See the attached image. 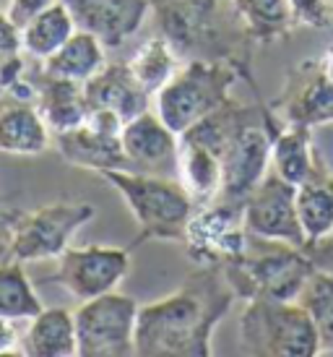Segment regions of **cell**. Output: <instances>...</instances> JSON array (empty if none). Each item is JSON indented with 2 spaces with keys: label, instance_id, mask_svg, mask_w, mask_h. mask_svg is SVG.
I'll use <instances>...</instances> for the list:
<instances>
[{
  "label": "cell",
  "instance_id": "1",
  "mask_svg": "<svg viewBox=\"0 0 333 357\" xmlns=\"http://www.w3.org/2000/svg\"><path fill=\"white\" fill-rule=\"evenodd\" d=\"M235 300L222 268L198 266L172 295L138 307L136 355L211 357L214 331Z\"/></svg>",
  "mask_w": 333,
  "mask_h": 357
},
{
  "label": "cell",
  "instance_id": "2",
  "mask_svg": "<svg viewBox=\"0 0 333 357\" xmlns=\"http://www.w3.org/2000/svg\"><path fill=\"white\" fill-rule=\"evenodd\" d=\"M159 37L183 60L229 63L253 81V50L258 42L237 16L232 0H148ZM258 89V86H255Z\"/></svg>",
  "mask_w": 333,
  "mask_h": 357
},
{
  "label": "cell",
  "instance_id": "3",
  "mask_svg": "<svg viewBox=\"0 0 333 357\" xmlns=\"http://www.w3.org/2000/svg\"><path fill=\"white\" fill-rule=\"evenodd\" d=\"M99 175L118 190L136 217L138 235L133 245L146 240L185 243L187 222L196 211V204L180 180L138 169H104Z\"/></svg>",
  "mask_w": 333,
  "mask_h": 357
},
{
  "label": "cell",
  "instance_id": "4",
  "mask_svg": "<svg viewBox=\"0 0 333 357\" xmlns=\"http://www.w3.org/2000/svg\"><path fill=\"white\" fill-rule=\"evenodd\" d=\"M222 271L237 300H297L315 266L307 253L292 243L250 232L245 253Z\"/></svg>",
  "mask_w": 333,
  "mask_h": 357
},
{
  "label": "cell",
  "instance_id": "5",
  "mask_svg": "<svg viewBox=\"0 0 333 357\" xmlns=\"http://www.w3.org/2000/svg\"><path fill=\"white\" fill-rule=\"evenodd\" d=\"M240 342L255 357H318L320 339L297 300H245Z\"/></svg>",
  "mask_w": 333,
  "mask_h": 357
},
{
  "label": "cell",
  "instance_id": "6",
  "mask_svg": "<svg viewBox=\"0 0 333 357\" xmlns=\"http://www.w3.org/2000/svg\"><path fill=\"white\" fill-rule=\"evenodd\" d=\"M242 79L229 63L183 60L177 73L154 94V112L177 136L229 100V89Z\"/></svg>",
  "mask_w": 333,
  "mask_h": 357
},
{
  "label": "cell",
  "instance_id": "7",
  "mask_svg": "<svg viewBox=\"0 0 333 357\" xmlns=\"http://www.w3.org/2000/svg\"><path fill=\"white\" fill-rule=\"evenodd\" d=\"M138 303L120 292L84 300L73 313L79 357H127L136 355Z\"/></svg>",
  "mask_w": 333,
  "mask_h": 357
},
{
  "label": "cell",
  "instance_id": "8",
  "mask_svg": "<svg viewBox=\"0 0 333 357\" xmlns=\"http://www.w3.org/2000/svg\"><path fill=\"white\" fill-rule=\"evenodd\" d=\"M97 208L91 204H49L13 222L8 240L10 261H49L70 248V240L86 222H91Z\"/></svg>",
  "mask_w": 333,
  "mask_h": 357
},
{
  "label": "cell",
  "instance_id": "9",
  "mask_svg": "<svg viewBox=\"0 0 333 357\" xmlns=\"http://www.w3.org/2000/svg\"><path fill=\"white\" fill-rule=\"evenodd\" d=\"M247 235L245 201L216 199L196 206L187 222V256L196 266L224 268L245 253Z\"/></svg>",
  "mask_w": 333,
  "mask_h": 357
},
{
  "label": "cell",
  "instance_id": "10",
  "mask_svg": "<svg viewBox=\"0 0 333 357\" xmlns=\"http://www.w3.org/2000/svg\"><path fill=\"white\" fill-rule=\"evenodd\" d=\"M123 118L109 109H88L86 120L70 130L52 133L60 157L94 172L104 169H130V162L123 149Z\"/></svg>",
  "mask_w": 333,
  "mask_h": 357
},
{
  "label": "cell",
  "instance_id": "11",
  "mask_svg": "<svg viewBox=\"0 0 333 357\" xmlns=\"http://www.w3.org/2000/svg\"><path fill=\"white\" fill-rule=\"evenodd\" d=\"M127 271H130V253L125 248L84 245V248H65L60 253L58 271L52 279L84 303L118 289Z\"/></svg>",
  "mask_w": 333,
  "mask_h": 357
},
{
  "label": "cell",
  "instance_id": "12",
  "mask_svg": "<svg viewBox=\"0 0 333 357\" xmlns=\"http://www.w3.org/2000/svg\"><path fill=\"white\" fill-rule=\"evenodd\" d=\"M245 227L258 238L284 240L302 248L307 238L297 214V185L268 169L265 178L247 193Z\"/></svg>",
  "mask_w": 333,
  "mask_h": 357
},
{
  "label": "cell",
  "instance_id": "13",
  "mask_svg": "<svg viewBox=\"0 0 333 357\" xmlns=\"http://www.w3.org/2000/svg\"><path fill=\"white\" fill-rule=\"evenodd\" d=\"M268 107L289 126L318 128L333 123V81L325 76L320 58L297 63Z\"/></svg>",
  "mask_w": 333,
  "mask_h": 357
},
{
  "label": "cell",
  "instance_id": "14",
  "mask_svg": "<svg viewBox=\"0 0 333 357\" xmlns=\"http://www.w3.org/2000/svg\"><path fill=\"white\" fill-rule=\"evenodd\" d=\"M76 29L94 34L107 50L123 47L151 16L148 0H63Z\"/></svg>",
  "mask_w": 333,
  "mask_h": 357
},
{
  "label": "cell",
  "instance_id": "15",
  "mask_svg": "<svg viewBox=\"0 0 333 357\" xmlns=\"http://www.w3.org/2000/svg\"><path fill=\"white\" fill-rule=\"evenodd\" d=\"M120 139H123V149L130 162V169L164 175V178H169V172H172L177 178L180 136L151 107L127 120Z\"/></svg>",
  "mask_w": 333,
  "mask_h": 357
},
{
  "label": "cell",
  "instance_id": "16",
  "mask_svg": "<svg viewBox=\"0 0 333 357\" xmlns=\"http://www.w3.org/2000/svg\"><path fill=\"white\" fill-rule=\"evenodd\" d=\"M84 97L88 109H109L123 123L151 107V94L138 84L127 63H107L84 84Z\"/></svg>",
  "mask_w": 333,
  "mask_h": 357
},
{
  "label": "cell",
  "instance_id": "17",
  "mask_svg": "<svg viewBox=\"0 0 333 357\" xmlns=\"http://www.w3.org/2000/svg\"><path fill=\"white\" fill-rule=\"evenodd\" d=\"M31 81H34V91H37V109L52 133L76 128L86 120L88 107L86 97H84V84L49 76L42 68Z\"/></svg>",
  "mask_w": 333,
  "mask_h": 357
},
{
  "label": "cell",
  "instance_id": "18",
  "mask_svg": "<svg viewBox=\"0 0 333 357\" xmlns=\"http://www.w3.org/2000/svg\"><path fill=\"white\" fill-rule=\"evenodd\" d=\"M323 165L313 141V128L284 123L271 139V169L292 185H302Z\"/></svg>",
  "mask_w": 333,
  "mask_h": 357
},
{
  "label": "cell",
  "instance_id": "19",
  "mask_svg": "<svg viewBox=\"0 0 333 357\" xmlns=\"http://www.w3.org/2000/svg\"><path fill=\"white\" fill-rule=\"evenodd\" d=\"M21 355L29 357H76V321L65 307H42L29 318V328L21 339Z\"/></svg>",
  "mask_w": 333,
  "mask_h": 357
},
{
  "label": "cell",
  "instance_id": "20",
  "mask_svg": "<svg viewBox=\"0 0 333 357\" xmlns=\"http://www.w3.org/2000/svg\"><path fill=\"white\" fill-rule=\"evenodd\" d=\"M52 130L31 102L0 107V151L16 157H37L49 149Z\"/></svg>",
  "mask_w": 333,
  "mask_h": 357
},
{
  "label": "cell",
  "instance_id": "21",
  "mask_svg": "<svg viewBox=\"0 0 333 357\" xmlns=\"http://www.w3.org/2000/svg\"><path fill=\"white\" fill-rule=\"evenodd\" d=\"M177 180L183 183L196 206L211 204L222 193V162L198 141L180 136L177 146Z\"/></svg>",
  "mask_w": 333,
  "mask_h": 357
},
{
  "label": "cell",
  "instance_id": "22",
  "mask_svg": "<svg viewBox=\"0 0 333 357\" xmlns=\"http://www.w3.org/2000/svg\"><path fill=\"white\" fill-rule=\"evenodd\" d=\"M107 47L88 31L76 29L70 34V40L60 47L58 52H52L47 60H42V70L58 79H70L86 84L91 76H97L99 70L107 66Z\"/></svg>",
  "mask_w": 333,
  "mask_h": 357
},
{
  "label": "cell",
  "instance_id": "23",
  "mask_svg": "<svg viewBox=\"0 0 333 357\" xmlns=\"http://www.w3.org/2000/svg\"><path fill=\"white\" fill-rule=\"evenodd\" d=\"M73 31H76V24L68 6L63 0H55L52 6L40 10L34 19L21 26V50L37 60H47L70 40Z\"/></svg>",
  "mask_w": 333,
  "mask_h": 357
},
{
  "label": "cell",
  "instance_id": "24",
  "mask_svg": "<svg viewBox=\"0 0 333 357\" xmlns=\"http://www.w3.org/2000/svg\"><path fill=\"white\" fill-rule=\"evenodd\" d=\"M297 214L307 240L323 238L333 229V178L325 162L315 169L313 178L297 185Z\"/></svg>",
  "mask_w": 333,
  "mask_h": 357
},
{
  "label": "cell",
  "instance_id": "25",
  "mask_svg": "<svg viewBox=\"0 0 333 357\" xmlns=\"http://www.w3.org/2000/svg\"><path fill=\"white\" fill-rule=\"evenodd\" d=\"M237 16L258 45H274L294 31V19L286 0H232Z\"/></svg>",
  "mask_w": 333,
  "mask_h": 357
},
{
  "label": "cell",
  "instance_id": "26",
  "mask_svg": "<svg viewBox=\"0 0 333 357\" xmlns=\"http://www.w3.org/2000/svg\"><path fill=\"white\" fill-rule=\"evenodd\" d=\"M180 66H183V58H180L175 52V47H172L164 37H159V34H154L151 40L144 42V45L138 47L136 55L130 58V63H127L130 73L136 76V81L151 94V97L175 76Z\"/></svg>",
  "mask_w": 333,
  "mask_h": 357
},
{
  "label": "cell",
  "instance_id": "27",
  "mask_svg": "<svg viewBox=\"0 0 333 357\" xmlns=\"http://www.w3.org/2000/svg\"><path fill=\"white\" fill-rule=\"evenodd\" d=\"M297 303L313 318L320 339V355H333V274L315 268L300 289Z\"/></svg>",
  "mask_w": 333,
  "mask_h": 357
},
{
  "label": "cell",
  "instance_id": "28",
  "mask_svg": "<svg viewBox=\"0 0 333 357\" xmlns=\"http://www.w3.org/2000/svg\"><path fill=\"white\" fill-rule=\"evenodd\" d=\"M42 310V300L26 279L19 261L0 264V316L29 321Z\"/></svg>",
  "mask_w": 333,
  "mask_h": 357
},
{
  "label": "cell",
  "instance_id": "29",
  "mask_svg": "<svg viewBox=\"0 0 333 357\" xmlns=\"http://www.w3.org/2000/svg\"><path fill=\"white\" fill-rule=\"evenodd\" d=\"M294 26L328 29L333 24V0H286Z\"/></svg>",
  "mask_w": 333,
  "mask_h": 357
},
{
  "label": "cell",
  "instance_id": "30",
  "mask_svg": "<svg viewBox=\"0 0 333 357\" xmlns=\"http://www.w3.org/2000/svg\"><path fill=\"white\" fill-rule=\"evenodd\" d=\"M302 250L307 253V258L313 261V266L318 271H325V274H333V229L328 235L318 240H307L302 245Z\"/></svg>",
  "mask_w": 333,
  "mask_h": 357
},
{
  "label": "cell",
  "instance_id": "31",
  "mask_svg": "<svg viewBox=\"0 0 333 357\" xmlns=\"http://www.w3.org/2000/svg\"><path fill=\"white\" fill-rule=\"evenodd\" d=\"M21 55V29L8 19L6 10H0V66Z\"/></svg>",
  "mask_w": 333,
  "mask_h": 357
},
{
  "label": "cell",
  "instance_id": "32",
  "mask_svg": "<svg viewBox=\"0 0 333 357\" xmlns=\"http://www.w3.org/2000/svg\"><path fill=\"white\" fill-rule=\"evenodd\" d=\"M55 0H10L8 3V19L16 24V26H24L26 21H31L40 10H45L47 6H52Z\"/></svg>",
  "mask_w": 333,
  "mask_h": 357
},
{
  "label": "cell",
  "instance_id": "33",
  "mask_svg": "<svg viewBox=\"0 0 333 357\" xmlns=\"http://www.w3.org/2000/svg\"><path fill=\"white\" fill-rule=\"evenodd\" d=\"M21 352V334L13 318L0 316V357Z\"/></svg>",
  "mask_w": 333,
  "mask_h": 357
},
{
  "label": "cell",
  "instance_id": "34",
  "mask_svg": "<svg viewBox=\"0 0 333 357\" xmlns=\"http://www.w3.org/2000/svg\"><path fill=\"white\" fill-rule=\"evenodd\" d=\"M320 66H323L325 76L333 81V45H328V47H325L323 58H320Z\"/></svg>",
  "mask_w": 333,
  "mask_h": 357
}]
</instances>
